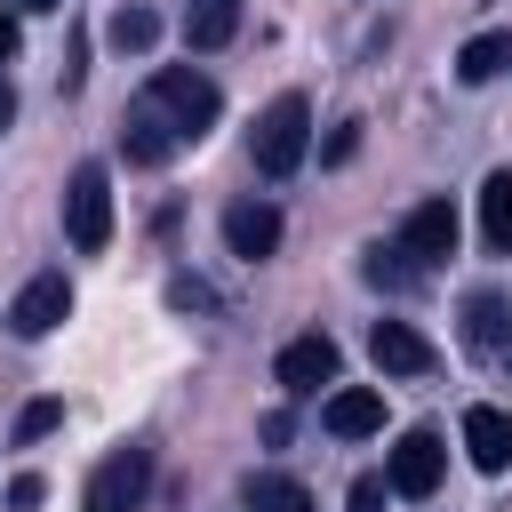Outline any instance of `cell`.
Returning a JSON list of instances; mask_svg holds the SVG:
<instances>
[{
  "mask_svg": "<svg viewBox=\"0 0 512 512\" xmlns=\"http://www.w3.org/2000/svg\"><path fill=\"white\" fill-rule=\"evenodd\" d=\"M464 344L472 352H504V304L496 296H472L464 304Z\"/></svg>",
  "mask_w": 512,
  "mask_h": 512,
  "instance_id": "cell-18",
  "label": "cell"
},
{
  "mask_svg": "<svg viewBox=\"0 0 512 512\" xmlns=\"http://www.w3.org/2000/svg\"><path fill=\"white\" fill-rule=\"evenodd\" d=\"M40 496H48V480H40V472H16V480H8V512H32Z\"/></svg>",
  "mask_w": 512,
  "mask_h": 512,
  "instance_id": "cell-23",
  "label": "cell"
},
{
  "mask_svg": "<svg viewBox=\"0 0 512 512\" xmlns=\"http://www.w3.org/2000/svg\"><path fill=\"white\" fill-rule=\"evenodd\" d=\"M304 144H312V104L304 96H272L264 112H256V136H248V160H256V176H296V160H304Z\"/></svg>",
  "mask_w": 512,
  "mask_h": 512,
  "instance_id": "cell-1",
  "label": "cell"
},
{
  "mask_svg": "<svg viewBox=\"0 0 512 512\" xmlns=\"http://www.w3.org/2000/svg\"><path fill=\"white\" fill-rule=\"evenodd\" d=\"M384 496H392V488H384V472H360L344 504H352V512H384Z\"/></svg>",
  "mask_w": 512,
  "mask_h": 512,
  "instance_id": "cell-22",
  "label": "cell"
},
{
  "mask_svg": "<svg viewBox=\"0 0 512 512\" xmlns=\"http://www.w3.org/2000/svg\"><path fill=\"white\" fill-rule=\"evenodd\" d=\"M464 456H472V472H504L512 464V416L504 408H464Z\"/></svg>",
  "mask_w": 512,
  "mask_h": 512,
  "instance_id": "cell-10",
  "label": "cell"
},
{
  "mask_svg": "<svg viewBox=\"0 0 512 512\" xmlns=\"http://www.w3.org/2000/svg\"><path fill=\"white\" fill-rule=\"evenodd\" d=\"M16 8H64V0H16Z\"/></svg>",
  "mask_w": 512,
  "mask_h": 512,
  "instance_id": "cell-28",
  "label": "cell"
},
{
  "mask_svg": "<svg viewBox=\"0 0 512 512\" xmlns=\"http://www.w3.org/2000/svg\"><path fill=\"white\" fill-rule=\"evenodd\" d=\"M240 32V0H184V40L192 48H224Z\"/></svg>",
  "mask_w": 512,
  "mask_h": 512,
  "instance_id": "cell-16",
  "label": "cell"
},
{
  "mask_svg": "<svg viewBox=\"0 0 512 512\" xmlns=\"http://www.w3.org/2000/svg\"><path fill=\"white\" fill-rule=\"evenodd\" d=\"M400 248L416 256V272H424V264H448V256H456V208H448V200H416L408 224H400Z\"/></svg>",
  "mask_w": 512,
  "mask_h": 512,
  "instance_id": "cell-7",
  "label": "cell"
},
{
  "mask_svg": "<svg viewBox=\"0 0 512 512\" xmlns=\"http://www.w3.org/2000/svg\"><path fill=\"white\" fill-rule=\"evenodd\" d=\"M144 104H152V112H160L176 136H208V128H216V112H224L216 80H208V72H192V64H160Z\"/></svg>",
  "mask_w": 512,
  "mask_h": 512,
  "instance_id": "cell-2",
  "label": "cell"
},
{
  "mask_svg": "<svg viewBox=\"0 0 512 512\" xmlns=\"http://www.w3.org/2000/svg\"><path fill=\"white\" fill-rule=\"evenodd\" d=\"M168 304H176V312H208V288H200V280H168Z\"/></svg>",
  "mask_w": 512,
  "mask_h": 512,
  "instance_id": "cell-24",
  "label": "cell"
},
{
  "mask_svg": "<svg viewBox=\"0 0 512 512\" xmlns=\"http://www.w3.org/2000/svg\"><path fill=\"white\" fill-rule=\"evenodd\" d=\"M496 72H512V32H480V40L456 48V80L464 88H488Z\"/></svg>",
  "mask_w": 512,
  "mask_h": 512,
  "instance_id": "cell-14",
  "label": "cell"
},
{
  "mask_svg": "<svg viewBox=\"0 0 512 512\" xmlns=\"http://www.w3.org/2000/svg\"><path fill=\"white\" fill-rule=\"evenodd\" d=\"M368 352H376L384 376H424V368H432V344H424L408 320H376V328H368Z\"/></svg>",
  "mask_w": 512,
  "mask_h": 512,
  "instance_id": "cell-12",
  "label": "cell"
},
{
  "mask_svg": "<svg viewBox=\"0 0 512 512\" xmlns=\"http://www.w3.org/2000/svg\"><path fill=\"white\" fill-rule=\"evenodd\" d=\"M176 144H184V136H176V128H168L152 104H128V112H120V152H128L136 168H160Z\"/></svg>",
  "mask_w": 512,
  "mask_h": 512,
  "instance_id": "cell-11",
  "label": "cell"
},
{
  "mask_svg": "<svg viewBox=\"0 0 512 512\" xmlns=\"http://www.w3.org/2000/svg\"><path fill=\"white\" fill-rule=\"evenodd\" d=\"M336 440H368V432H384V392H368V384H344V392H328V416H320Z\"/></svg>",
  "mask_w": 512,
  "mask_h": 512,
  "instance_id": "cell-13",
  "label": "cell"
},
{
  "mask_svg": "<svg viewBox=\"0 0 512 512\" xmlns=\"http://www.w3.org/2000/svg\"><path fill=\"white\" fill-rule=\"evenodd\" d=\"M504 320H512V312H504ZM504 360H512V328H504Z\"/></svg>",
  "mask_w": 512,
  "mask_h": 512,
  "instance_id": "cell-29",
  "label": "cell"
},
{
  "mask_svg": "<svg viewBox=\"0 0 512 512\" xmlns=\"http://www.w3.org/2000/svg\"><path fill=\"white\" fill-rule=\"evenodd\" d=\"M440 472H448L440 432H400V448H392V464H384V488L408 496V504H424V496L440 488Z\"/></svg>",
  "mask_w": 512,
  "mask_h": 512,
  "instance_id": "cell-5",
  "label": "cell"
},
{
  "mask_svg": "<svg viewBox=\"0 0 512 512\" xmlns=\"http://www.w3.org/2000/svg\"><path fill=\"white\" fill-rule=\"evenodd\" d=\"M272 376L288 384V392H320V384H336V336H296V344H280V360H272Z\"/></svg>",
  "mask_w": 512,
  "mask_h": 512,
  "instance_id": "cell-8",
  "label": "cell"
},
{
  "mask_svg": "<svg viewBox=\"0 0 512 512\" xmlns=\"http://www.w3.org/2000/svg\"><path fill=\"white\" fill-rule=\"evenodd\" d=\"M480 240H488L496 256H512V168H496V176L480 184Z\"/></svg>",
  "mask_w": 512,
  "mask_h": 512,
  "instance_id": "cell-15",
  "label": "cell"
},
{
  "mask_svg": "<svg viewBox=\"0 0 512 512\" xmlns=\"http://www.w3.org/2000/svg\"><path fill=\"white\" fill-rule=\"evenodd\" d=\"M248 512H312V488L288 480V472H248Z\"/></svg>",
  "mask_w": 512,
  "mask_h": 512,
  "instance_id": "cell-17",
  "label": "cell"
},
{
  "mask_svg": "<svg viewBox=\"0 0 512 512\" xmlns=\"http://www.w3.org/2000/svg\"><path fill=\"white\" fill-rule=\"evenodd\" d=\"M8 120H16V88L0 80V128H8Z\"/></svg>",
  "mask_w": 512,
  "mask_h": 512,
  "instance_id": "cell-27",
  "label": "cell"
},
{
  "mask_svg": "<svg viewBox=\"0 0 512 512\" xmlns=\"http://www.w3.org/2000/svg\"><path fill=\"white\" fill-rule=\"evenodd\" d=\"M64 240H72L80 256H96V248L112 240V176H104L96 160H80L72 184H64Z\"/></svg>",
  "mask_w": 512,
  "mask_h": 512,
  "instance_id": "cell-3",
  "label": "cell"
},
{
  "mask_svg": "<svg viewBox=\"0 0 512 512\" xmlns=\"http://www.w3.org/2000/svg\"><path fill=\"white\" fill-rule=\"evenodd\" d=\"M16 40H24V32H16V16H8V8H0V64H8V56H16Z\"/></svg>",
  "mask_w": 512,
  "mask_h": 512,
  "instance_id": "cell-26",
  "label": "cell"
},
{
  "mask_svg": "<svg viewBox=\"0 0 512 512\" xmlns=\"http://www.w3.org/2000/svg\"><path fill=\"white\" fill-rule=\"evenodd\" d=\"M104 32H112V48H136V56H144L160 24H152V8H112V24H104Z\"/></svg>",
  "mask_w": 512,
  "mask_h": 512,
  "instance_id": "cell-19",
  "label": "cell"
},
{
  "mask_svg": "<svg viewBox=\"0 0 512 512\" xmlns=\"http://www.w3.org/2000/svg\"><path fill=\"white\" fill-rule=\"evenodd\" d=\"M64 312H72V280H64V272H32V280L16 288V304H8V328H16L24 344H40Z\"/></svg>",
  "mask_w": 512,
  "mask_h": 512,
  "instance_id": "cell-6",
  "label": "cell"
},
{
  "mask_svg": "<svg viewBox=\"0 0 512 512\" xmlns=\"http://www.w3.org/2000/svg\"><path fill=\"white\" fill-rule=\"evenodd\" d=\"M224 248L248 256V264L272 256V248H280V208H272V200H232V208H224Z\"/></svg>",
  "mask_w": 512,
  "mask_h": 512,
  "instance_id": "cell-9",
  "label": "cell"
},
{
  "mask_svg": "<svg viewBox=\"0 0 512 512\" xmlns=\"http://www.w3.org/2000/svg\"><path fill=\"white\" fill-rule=\"evenodd\" d=\"M56 424H64V400H32V408L16 416V440H48Z\"/></svg>",
  "mask_w": 512,
  "mask_h": 512,
  "instance_id": "cell-21",
  "label": "cell"
},
{
  "mask_svg": "<svg viewBox=\"0 0 512 512\" xmlns=\"http://www.w3.org/2000/svg\"><path fill=\"white\" fill-rule=\"evenodd\" d=\"M144 488H152V448L128 440V448H112V456L88 472V496H80V504H88V512H136Z\"/></svg>",
  "mask_w": 512,
  "mask_h": 512,
  "instance_id": "cell-4",
  "label": "cell"
},
{
  "mask_svg": "<svg viewBox=\"0 0 512 512\" xmlns=\"http://www.w3.org/2000/svg\"><path fill=\"white\" fill-rule=\"evenodd\" d=\"M352 152H360V120H344V128L328 136V160H352Z\"/></svg>",
  "mask_w": 512,
  "mask_h": 512,
  "instance_id": "cell-25",
  "label": "cell"
},
{
  "mask_svg": "<svg viewBox=\"0 0 512 512\" xmlns=\"http://www.w3.org/2000/svg\"><path fill=\"white\" fill-rule=\"evenodd\" d=\"M400 256H408L400 240H392V248H368V264H360V272H368V288H408V280H416V264H400Z\"/></svg>",
  "mask_w": 512,
  "mask_h": 512,
  "instance_id": "cell-20",
  "label": "cell"
}]
</instances>
